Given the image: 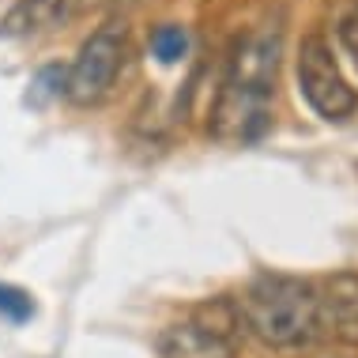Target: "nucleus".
Here are the masks:
<instances>
[{
    "label": "nucleus",
    "instance_id": "8",
    "mask_svg": "<svg viewBox=\"0 0 358 358\" xmlns=\"http://www.w3.org/2000/svg\"><path fill=\"white\" fill-rule=\"evenodd\" d=\"M151 53L159 64H178L189 53V34L178 23H162L151 31Z\"/></svg>",
    "mask_w": 358,
    "mask_h": 358
},
{
    "label": "nucleus",
    "instance_id": "10",
    "mask_svg": "<svg viewBox=\"0 0 358 358\" xmlns=\"http://www.w3.org/2000/svg\"><path fill=\"white\" fill-rule=\"evenodd\" d=\"M64 94V69H42L31 83V102L42 106L50 99H61Z\"/></svg>",
    "mask_w": 358,
    "mask_h": 358
},
{
    "label": "nucleus",
    "instance_id": "5",
    "mask_svg": "<svg viewBox=\"0 0 358 358\" xmlns=\"http://www.w3.org/2000/svg\"><path fill=\"white\" fill-rule=\"evenodd\" d=\"M317 287V332L328 340L355 347L358 343V272L343 268V272L324 275Z\"/></svg>",
    "mask_w": 358,
    "mask_h": 358
},
{
    "label": "nucleus",
    "instance_id": "4",
    "mask_svg": "<svg viewBox=\"0 0 358 358\" xmlns=\"http://www.w3.org/2000/svg\"><path fill=\"white\" fill-rule=\"evenodd\" d=\"M298 91L321 121H347L358 110V94L336 64V53L321 34L298 42Z\"/></svg>",
    "mask_w": 358,
    "mask_h": 358
},
{
    "label": "nucleus",
    "instance_id": "3",
    "mask_svg": "<svg viewBox=\"0 0 358 358\" xmlns=\"http://www.w3.org/2000/svg\"><path fill=\"white\" fill-rule=\"evenodd\" d=\"M124 57H129V27L113 15L80 45L72 69L64 72V99L76 106H99L117 83Z\"/></svg>",
    "mask_w": 358,
    "mask_h": 358
},
{
    "label": "nucleus",
    "instance_id": "7",
    "mask_svg": "<svg viewBox=\"0 0 358 358\" xmlns=\"http://www.w3.org/2000/svg\"><path fill=\"white\" fill-rule=\"evenodd\" d=\"M72 19L69 0H19L0 19V38H38Z\"/></svg>",
    "mask_w": 358,
    "mask_h": 358
},
{
    "label": "nucleus",
    "instance_id": "6",
    "mask_svg": "<svg viewBox=\"0 0 358 358\" xmlns=\"http://www.w3.org/2000/svg\"><path fill=\"white\" fill-rule=\"evenodd\" d=\"M159 355L162 358H234L238 343L219 340L208 328H200L192 317H185V321H173V324L162 328Z\"/></svg>",
    "mask_w": 358,
    "mask_h": 358
},
{
    "label": "nucleus",
    "instance_id": "1",
    "mask_svg": "<svg viewBox=\"0 0 358 358\" xmlns=\"http://www.w3.org/2000/svg\"><path fill=\"white\" fill-rule=\"evenodd\" d=\"M279 69V38L253 34L238 42L211 106V136L215 140H257L272 121V94Z\"/></svg>",
    "mask_w": 358,
    "mask_h": 358
},
{
    "label": "nucleus",
    "instance_id": "11",
    "mask_svg": "<svg viewBox=\"0 0 358 358\" xmlns=\"http://www.w3.org/2000/svg\"><path fill=\"white\" fill-rule=\"evenodd\" d=\"M340 42H343V50L351 53V61H355V69H358V0H355V8L340 19Z\"/></svg>",
    "mask_w": 358,
    "mask_h": 358
},
{
    "label": "nucleus",
    "instance_id": "12",
    "mask_svg": "<svg viewBox=\"0 0 358 358\" xmlns=\"http://www.w3.org/2000/svg\"><path fill=\"white\" fill-rule=\"evenodd\" d=\"M129 4H136V0H72L76 15L91 12V8H129Z\"/></svg>",
    "mask_w": 358,
    "mask_h": 358
},
{
    "label": "nucleus",
    "instance_id": "2",
    "mask_svg": "<svg viewBox=\"0 0 358 358\" xmlns=\"http://www.w3.org/2000/svg\"><path fill=\"white\" fill-rule=\"evenodd\" d=\"M241 328L275 351H294L317 336V287L309 279L264 272L241 290Z\"/></svg>",
    "mask_w": 358,
    "mask_h": 358
},
{
    "label": "nucleus",
    "instance_id": "9",
    "mask_svg": "<svg viewBox=\"0 0 358 358\" xmlns=\"http://www.w3.org/2000/svg\"><path fill=\"white\" fill-rule=\"evenodd\" d=\"M0 317L12 324H27L34 317V298L27 294L23 287H12V283H0Z\"/></svg>",
    "mask_w": 358,
    "mask_h": 358
}]
</instances>
